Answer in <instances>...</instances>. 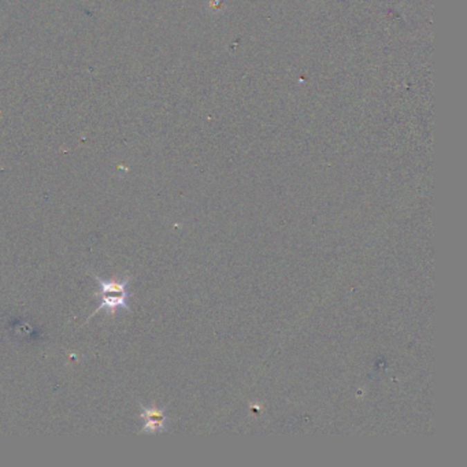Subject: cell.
<instances>
[{"label":"cell","mask_w":467,"mask_h":467,"mask_svg":"<svg viewBox=\"0 0 467 467\" xmlns=\"http://www.w3.org/2000/svg\"><path fill=\"white\" fill-rule=\"evenodd\" d=\"M140 418L143 419V428L140 433H149V434H159L167 430V415L166 410L158 405H140Z\"/></svg>","instance_id":"7a4b0ae2"},{"label":"cell","mask_w":467,"mask_h":467,"mask_svg":"<svg viewBox=\"0 0 467 467\" xmlns=\"http://www.w3.org/2000/svg\"><path fill=\"white\" fill-rule=\"evenodd\" d=\"M92 275L98 282V291L93 293V296L98 300L99 306L88 317L86 322L100 311H106L109 317H114L118 310H125L128 313L132 311L129 306L131 293L128 291V285L134 278L132 275H128L127 278H111V280H103L96 274Z\"/></svg>","instance_id":"6da1fadb"}]
</instances>
